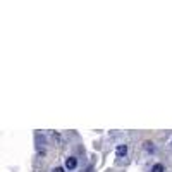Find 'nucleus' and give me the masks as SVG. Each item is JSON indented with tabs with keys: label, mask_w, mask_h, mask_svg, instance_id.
Returning <instances> with one entry per match:
<instances>
[{
	"label": "nucleus",
	"mask_w": 172,
	"mask_h": 172,
	"mask_svg": "<svg viewBox=\"0 0 172 172\" xmlns=\"http://www.w3.org/2000/svg\"><path fill=\"white\" fill-rule=\"evenodd\" d=\"M115 155L119 158L126 157V155H127V146H126V144H119V146H117V150H115Z\"/></svg>",
	"instance_id": "f257e3e1"
},
{
	"label": "nucleus",
	"mask_w": 172,
	"mask_h": 172,
	"mask_svg": "<svg viewBox=\"0 0 172 172\" xmlns=\"http://www.w3.org/2000/svg\"><path fill=\"white\" fill-rule=\"evenodd\" d=\"M76 165H77V160H76L74 157L66 158V167H67V169H76Z\"/></svg>",
	"instance_id": "f03ea898"
},
{
	"label": "nucleus",
	"mask_w": 172,
	"mask_h": 172,
	"mask_svg": "<svg viewBox=\"0 0 172 172\" xmlns=\"http://www.w3.org/2000/svg\"><path fill=\"white\" fill-rule=\"evenodd\" d=\"M144 150H146V151H153V143H151V141H144Z\"/></svg>",
	"instance_id": "20e7f679"
},
{
	"label": "nucleus",
	"mask_w": 172,
	"mask_h": 172,
	"mask_svg": "<svg viewBox=\"0 0 172 172\" xmlns=\"http://www.w3.org/2000/svg\"><path fill=\"white\" fill-rule=\"evenodd\" d=\"M52 172H64V167H55Z\"/></svg>",
	"instance_id": "39448f33"
},
{
	"label": "nucleus",
	"mask_w": 172,
	"mask_h": 172,
	"mask_svg": "<svg viewBox=\"0 0 172 172\" xmlns=\"http://www.w3.org/2000/svg\"><path fill=\"white\" fill-rule=\"evenodd\" d=\"M151 172H165V167L162 164H155L151 167Z\"/></svg>",
	"instance_id": "7ed1b4c3"
}]
</instances>
